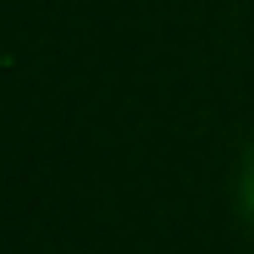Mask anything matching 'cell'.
<instances>
[{
  "label": "cell",
  "instance_id": "1",
  "mask_svg": "<svg viewBox=\"0 0 254 254\" xmlns=\"http://www.w3.org/2000/svg\"><path fill=\"white\" fill-rule=\"evenodd\" d=\"M243 210L254 216V144H249V160H243Z\"/></svg>",
  "mask_w": 254,
  "mask_h": 254
}]
</instances>
